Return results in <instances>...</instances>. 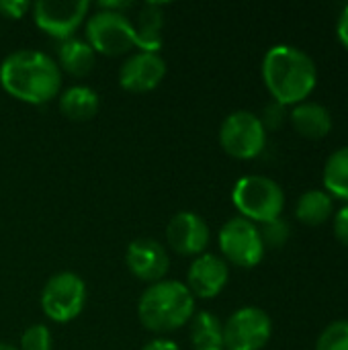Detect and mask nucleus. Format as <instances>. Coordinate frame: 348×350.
Listing matches in <instances>:
<instances>
[{
    "instance_id": "nucleus-1",
    "label": "nucleus",
    "mask_w": 348,
    "mask_h": 350,
    "mask_svg": "<svg viewBox=\"0 0 348 350\" xmlns=\"http://www.w3.org/2000/svg\"><path fill=\"white\" fill-rule=\"evenodd\" d=\"M0 86L23 103L43 105L57 96L62 70L43 51L18 49L0 64Z\"/></svg>"
},
{
    "instance_id": "nucleus-2",
    "label": "nucleus",
    "mask_w": 348,
    "mask_h": 350,
    "mask_svg": "<svg viewBox=\"0 0 348 350\" xmlns=\"http://www.w3.org/2000/svg\"><path fill=\"white\" fill-rule=\"evenodd\" d=\"M263 80L273 100L283 107L304 103L316 88L318 70L314 59L293 45H273L263 59Z\"/></svg>"
},
{
    "instance_id": "nucleus-3",
    "label": "nucleus",
    "mask_w": 348,
    "mask_h": 350,
    "mask_svg": "<svg viewBox=\"0 0 348 350\" xmlns=\"http://www.w3.org/2000/svg\"><path fill=\"white\" fill-rule=\"evenodd\" d=\"M195 314V297L180 281L152 283L139 297L137 316L146 330L168 334L183 328Z\"/></svg>"
},
{
    "instance_id": "nucleus-4",
    "label": "nucleus",
    "mask_w": 348,
    "mask_h": 350,
    "mask_svg": "<svg viewBox=\"0 0 348 350\" xmlns=\"http://www.w3.org/2000/svg\"><path fill=\"white\" fill-rule=\"evenodd\" d=\"M232 203L240 211V217L252 224H267L279 219L285 207V193L269 176L246 174L232 189Z\"/></svg>"
},
{
    "instance_id": "nucleus-5",
    "label": "nucleus",
    "mask_w": 348,
    "mask_h": 350,
    "mask_svg": "<svg viewBox=\"0 0 348 350\" xmlns=\"http://www.w3.org/2000/svg\"><path fill=\"white\" fill-rule=\"evenodd\" d=\"M86 306V285L80 275L62 271L49 277L41 291V308L51 322L66 324L80 316Z\"/></svg>"
},
{
    "instance_id": "nucleus-6",
    "label": "nucleus",
    "mask_w": 348,
    "mask_h": 350,
    "mask_svg": "<svg viewBox=\"0 0 348 350\" xmlns=\"http://www.w3.org/2000/svg\"><path fill=\"white\" fill-rule=\"evenodd\" d=\"M86 43L94 53L123 55L135 47L133 21L123 12L96 10L86 18Z\"/></svg>"
},
{
    "instance_id": "nucleus-7",
    "label": "nucleus",
    "mask_w": 348,
    "mask_h": 350,
    "mask_svg": "<svg viewBox=\"0 0 348 350\" xmlns=\"http://www.w3.org/2000/svg\"><path fill=\"white\" fill-rule=\"evenodd\" d=\"M219 144L232 158L252 160L267 146V129L258 115L250 111H234L219 127Z\"/></svg>"
},
{
    "instance_id": "nucleus-8",
    "label": "nucleus",
    "mask_w": 348,
    "mask_h": 350,
    "mask_svg": "<svg viewBox=\"0 0 348 350\" xmlns=\"http://www.w3.org/2000/svg\"><path fill=\"white\" fill-rule=\"evenodd\" d=\"M219 248L226 256V262H232L242 269H252L260 265L265 256V244L258 232V226L244 219L232 217L219 230Z\"/></svg>"
},
{
    "instance_id": "nucleus-9",
    "label": "nucleus",
    "mask_w": 348,
    "mask_h": 350,
    "mask_svg": "<svg viewBox=\"0 0 348 350\" xmlns=\"http://www.w3.org/2000/svg\"><path fill=\"white\" fill-rule=\"evenodd\" d=\"M273 334L271 316L254 306L236 310L224 324L226 350H263Z\"/></svg>"
},
{
    "instance_id": "nucleus-10",
    "label": "nucleus",
    "mask_w": 348,
    "mask_h": 350,
    "mask_svg": "<svg viewBox=\"0 0 348 350\" xmlns=\"http://www.w3.org/2000/svg\"><path fill=\"white\" fill-rule=\"evenodd\" d=\"M88 0H39L31 6L35 25L55 39H70L88 16Z\"/></svg>"
},
{
    "instance_id": "nucleus-11",
    "label": "nucleus",
    "mask_w": 348,
    "mask_h": 350,
    "mask_svg": "<svg viewBox=\"0 0 348 350\" xmlns=\"http://www.w3.org/2000/svg\"><path fill=\"white\" fill-rule=\"evenodd\" d=\"M209 226L207 221L193 213L180 211L166 226V242L168 246L183 256H201L209 246Z\"/></svg>"
},
{
    "instance_id": "nucleus-12",
    "label": "nucleus",
    "mask_w": 348,
    "mask_h": 350,
    "mask_svg": "<svg viewBox=\"0 0 348 350\" xmlns=\"http://www.w3.org/2000/svg\"><path fill=\"white\" fill-rule=\"evenodd\" d=\"M127 269L133 277L146 283H158L166 277L170 269V258L166 248L154 238H137L127 246L125 252Z\"/></svg>"
},
{
    "instance_id": "nucleus-13",
    "label": "nucleus",
    "mask_w": 348,
    "mask_h": 350,
    "mask_svg": "<svg viewBox=\"0 0 348 350\" xmlns=\"http://www.w3.org/2000/svg\"><path fill=\"white\" fill-rule=\"evenodd\" d=\"M166 76V62L160 53L135 51L119 68V84L127 92H150Z\"/></svg>"
},
{
    "instance_id": "nucleus-14",
    "label": "nucleus",
    "mask_w": 348,
    "mask_h": 350,
    "mask_svg": "<svg viewBox=\"0 0 348 350\" xmlns=\"http://www.w3.org/2000/svg\"><path fill=\"white\" fill-rule=\"evenodd\" d=\"M228 279H230L228 262L217 254L203 252L189 267L187 289L191 291L193 297L211 299L224 291V287L228 285Z\"/></svg>"
},
{
    "instance_id": "nucleus-15",
    "label": "nucleus",
    "mask_w": 348,
    "mask_h": 350,
    "mask_svg": "<svg viewBox=\"0 0 348 350\" xmlns=\"http://www.w3.org/2000/svg\"><path fill=\"white\" fill-rule=\"evenodd\" d=\"M162 27H164V12L162 4L146 2L137 10V18L133 23L135 31V47L139 51L158 53L162 47Z\"/></svg>"
},
{
    "instance_id": "nucleus-16",
    "label": "nucleus",
    "mask_w": 348,
    "mask_h": 350,
    "mask_svg": "<svg viewBox=\"0 0 348 350\" xmlns=\"http://www.w3.org/2000/svg\"><path fill=\"white\" fill-rule=\"evenodd\" d=\"M289 119H291L293 129L302 137H308V139H322L332 129V115L320 103L304 100V103L295 105Z\"/></svg>"
},
{
    "instance_id": "nucleus-17",
    "label": "nucleus",
    "mask_w": 348,
    "mask_h": 350,
    "mask_svg": "<svg viewBox=\"0 0 348 350\" xmlns=\"http://www.w3.org/2000/svg\"><path fill=\"white\" fill-rule=\"evenodd\" d=\"M94 62H96V53L86 43V39L70 37L57 45V62L55 64L59 66V70H64L70 76H76V78L86 76L94 68Z\"/></svg>"
},
{
    "instance_id": "nucleus-18",
    "label": "nucleus",
    "mask_w": 348,
    "mask_h": 350,
    "mask_svg": "<svg viewBox=\"0 0 348 350\" xmlns=\"http://www.w3.org/2000/svg\"><path fill=\"white\" fill-rule=\"evenodd\" d=\"M101 109L98 94L88 86H70L59 94V111L72 121H88Z\"/></svg>"
},
{
    "instance_id": "nucleus-19",
    "label": "nucleus",
    "mask_w": 348,
    "mask_h": 350,
    "mask_svg": "<svg viewBox=\"0 0 348 350\" xmlns=\"http://www.w3.org/2000/svg\"><path fill=\"white\" fill-rule=\"evenodd\" d=\"M334 213V201L326 191L312 189L297 199L295 215L306 226H322Z\"/></svg>"
},
{
    "instance_id": "nucleus-20",
    "label": "nucleus",
    "mask_w": 348,
    "mask_h": 350,
    "mask_svg": "<svg viewBox=\"0 0 348 350\" xmlns=\"http://www.w3.org/2000/svg\"><path fill=\"white\" fill-rule=\"evenodd\" d=\"M324 187L330 197L348 201V146L330 154L324 166Z\"/></svg>"
},
{
    "instance_id": "nucleus-21",
    "label": "nucleus",
    "mask_w": 348,
    "mask_h": 350,
    "mask_svg": "<svg viewBox=\"0 0 348 350\" xmlns=\"http://www.w3.org/2000/svg\"><path fill=\"white\" fill-rule=\"evenodd\" d=\"M191 322V340L197 347H222L224 349V324L211 312H195Z\"/></svg>"
},
{
    "instance_id": "nucleus-22",
    "label": "nucleus",
    "mask_w": 348,
    "mask_h": 350,
    "mask_svg": "<svg viewBox=\"0 0 348 350\" xmlns=\"http://www.w3.org/2000/svg\"><path fill=\"white\" fill-rule=\"evenodd\" d=\"M316 350H348V320L328 324L316 342Z\"/></svg>"
},
{
    "instance_id": "nucleus-23",
    "label": "nucleus",
    "mask_w": 348,
    "mask_h": 350,
    "mask_svg": "<svg viewBox=\"0 0 348 350\" xmlns=\"http://www.w3.org/2000/svg\"><path fill=\"white\" fill-rule=\"evenodd\" d=\"M260 232V238H263V244L265 248H283L291 236V228L285 219H273V221H267L263 224V228H258Z\"/></svg>"
},
{
    "instance_id": "nucleus-24",
    "label": "nucleus",
    "mask_w": 348,
    "mask_h": 350,
    "mask_svg": "<svg viewBox=\"0 0 348 350\" xmlns=\"http://www.w3.org/2000/svg\"><path fill=\"white\" fill-rule=\"evenodd\" d=\"M51 347H53L51 330L45 324H33L23 332L18 350H51Z\"/></svg>"
},
{
    "instance_id": "nucleus-25",
    "label": "nucleus",
    "mask_w": 348,
    "mask_h": 350,
    "mask_svg": "<svg viewBox=\"0 0 348 350\" xmlns=\"http://www.w3.org/2000/svg\"><path fill=\"white\" fill-rule=\"evenodd\" d=\"M285 109H287V107L279 105L277 100L269 103V105L265 107L263 117H260L265 129H279V127L285 123V119H287V111H285Z\"/></svg>"
},
{
    "instance_id": "nucleus-26",
    "label": "nucleus",
    "mask_w": 348,
    "mask_h": 350,
    "mask_svg": "<svg viewBox=\"0 0 348 350\" xmlns=\"http://www.w3.org/2000/svg\"><path fill=\"white\" fill-rule=\"evenodd\" d=\"M31 2L27 0H0V14L6 18H23L29 10H31Z\"/></svg>"
},
{
    "instance_id": "nucleus-27",
    "label": "nucleus",
    "mask_w": 348,
    "mask_h": 350,
    "mask_svg": "<svg viewBox=\"0 0 348 350\" xmlns=\"http://www.w3.org/2000/svg\"><path fill=\"white\" fill-rule=\"evenodd\" d=\"M334 236L338 238L340 244L348 246V205H345L334 215Z\"/></svg>"
},
{
    "instance_id": "nucleus-28",
    "label": "nucleus",
    "mask_w": 348,
    "mask_h": 350,
    "mask_svg": "<svg viewBox=\"0 0 348 350\" xmlns=\"http://www.w3.org/2000/svg\"><path fill=\"white\" fill-rule=\"evenodd\" d=\"M336 33L340 43L345 45V49H348V4L343 8L340 16H338V25H336Z\"/></svg>"
},
{
    "instance_id": "nucleus-29",
    "label": "nucleus",
    "mask_w": 348,
    "mask_h": 350,
    "mask_svg": "<svg viewBox=\"0 0 348 350\" xmlns=\"http://www.w3.org/2000/svg\"><path fill=\"white\" fill-rule=\"evenodd\" d=\"M96 6H98V10L123 12V14H125V10H127V8H131V2H125V0H117V2H98Z\"/></svg>"
},
{
    "instance_id": "nucleus-30",
    "label": "nucleus",
    "mask_w": 348,
    "mask_h": 350,
    "mask_svg": "<svg viewBox=\"0 0 348 350\" xmlns=\"http://www.w3.org/2000/svg\"><path fill=\"white\" fill-rule=\"evenodd\" d=\"M142 350H180L178 345H174L172 340H166V338H156L152 342H148Z\"/></svg>"
},
{
    "instance_id": "nucleus-31",
    "label": "nucleus",
    "mask_w": 348,
    "mask_h": 350,
    "mask_svg": "<svg viewBox=\"0 0 348 350\" xmlns=\"http://www.w3.org/2000/svg\"><path fill=\"white\" fill-rule=\"evenodd\" d=\"M0 350H18L16 347H12V345H6V342H0Z\"/></svg>"
},
{
    "instance_id": "nucleus-32",
    "label": "nucleus",
    "mask_w": 348,
    "mask_h": 350,
    "mask_svg": "<svg viewBox=\"0 0 348 350\" xmlns=\"http://www.w3.org/2000/svg\"><path fill=\"white\" fill-rule=\"evenodd\" d=\"M193 350H226V349H222V347H197V349H193Z\"/></svg>"
}]
</instances>
